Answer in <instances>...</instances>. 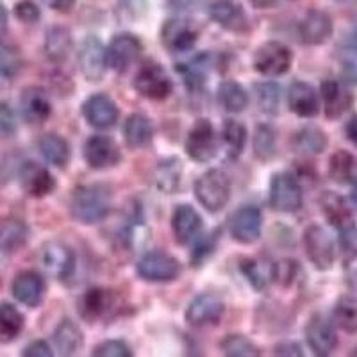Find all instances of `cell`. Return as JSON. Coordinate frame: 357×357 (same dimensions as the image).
Wrapping results in <instances>:
<instances>
[{"label": "cell", "instance_id": "94428289", "mask_svg": "<svg viewBox=\"0 0 357 357\" xmlns=\"http://www.w3.org/2000/svg\"><path fill=\"white\" fill-rule=\"evenodd\" d=\"M350 199H352L354 207L357 209V177L354 178V183H352V193H350Z\"/></svg>", "mask_w": 357, "mask_h": 357}, {"label": "cell", "instance_id": "d6986e66", "mask_svg": "<svg viewBox=\"0 0 357 357\" xmlns=\"http://www.w3.org/2000/svg\"><path fill=\"white\" fill-rule=\"evenodd\" d=\"M172 231L178 245L193 243L202 231V216L190 204H181L172 215Z\"/></svg>", "mask_w": 357, "mask_h": 357}, {"label": "cell", "instance_id": "7c38bea8", "mask_svg": "<svg viewBox=\"0 0 357 357\" xmlns=\"http://www.w3.org/2000/svg\"><path fill=\"white\" fill-rule=\"evenodd\" d=\"M261 229H263V215L256 206L241 207L229 220V232L241 245L256 243L259 240Z\"/></svg>", "mask_w": 357, "mask_h": 357}, {"label": "cell", "instance_id": "7dc6e473", "mask_svg": "<svg viewBox=\"0 0 357 357\" xmlns=\"http://www.w3.org/2000/svg\"><path fill=\"white\" fill-rule=\"evenodd\" d=\"M240 270H241V273L247 277L248 282H250V284L254 286L257 291H261V289L266 288V284H268L266 272H264L263 268H261V264L257 263V261H254V259L240 261Z\"/></svg>", "mask_w": 357, "mask_h": 357}, {"label": "cell", "instance_id": "9c48e42d", "mask_svg": "<svg viewBox=\"0 0 357 357\" xmlns=\"http://www.w3.org/2000/svg\"><path fill=\"white\" fill-rule=\"evenodd\" d=\"M84 161L93 170H107L122 161V152L113 138L104 134L89 136L84 143Z\"/></svg>", "mask_w": 357, "mask_h": 357}, {"label": "cell", "instance_id": "44dd1931", "mask_svg": "<svg viewBox=\"0 0 357 357\" xmlns=\"http://www.w3.org/2000/svg\"><path fill=\"white\" fill-rule=\"evenodd\" d=\"M320 93L321 100H324L325 116L329 120L341 118L354 104V95L350 93V89L345 88L341 82L333 81V79L321 82Z\"/></svg>", "mask_w": 357, "mask_h": 357}, {"label": "cell", "instance_id": "680465c9", "mask_svg": "<svg viewBox=\"0 0 357 357\" xmlns=\"http://www.w3.org/2000/svg\"><path fill=\"white\" fill-rule=\"evenodd\" d=\"M6 31H8V11L2 4H0V41L4 38Z\"/></svg>", "mask_w": 357, "mask_h": 357}, {"label": "cell", "instance_id": "d590c367", "mask_svg": "<svg viewBox=\"0 0 357 357\" xmlns=\"http://www.w3.org/2000/svg\"><path fill=\"white\" fill-rule=\"evenodd\" d=\"M247 127L241 122H236L232 118L225 120L222 127V142L225 145L229 159H238L247 145Z\"/></svg>", "mask_w": 357, "mask_h": 357}, {"label": "cell", "instance_id": "60d3db41", "mask_svg": "<svg viewBox=\"0 0 357 357\" xmlns=\"http://www.w3.org/2000/svg\"><path fill=\"white\" fill-rule=\"evenodd\" d=\"M204 54L197 56L195 59H191L190 63H183L181 66H177V72L183 73L184 84L190 91H199L206 84V70H207V61Z\"/></svg>", "mask_w": 357, "mask_h": 357}, {"label": "cell", "instance_id": "9a60e30c", "mask_svg": "<svg viewBox=\"0 0 357 357\" xmlns=\"http://www.w3.org/2000/svg\"><path fill=\"white\" fill-rule=\"evenodd\" d=\"M41 263L45 270L59 280L70 279L75 270V256L72 248L61 241H49L41 250Z\"/></svg>", "mask_w": 357, "mask_h": 357}, {"label": "cell", "instance_id": "e0dca14e", "mask_svg": "<svg viewBox=\"0 0 357 357\" xmlns=\"http://www.w3.org/2000/svg\"><path fill=\"white\" fill-rule=\"evenodd\" d=\"M334 24L329 13L320 11V9H312L305 13L298 24V36L304 45H324L325 41L333 36Z\"/></svg>", "mask_w": 357, "mask_h": 357}, {"label": "cell", "instance_id": "3957f363", "mask_svg": "<svg viewBox=\"0 0 357 357\" xmlns=\"http://www.w3.org/2000/svg\"><path fill=\"white\" fill-rule=\"evenodd\" d=\"M268 202L273 211L279 213H295L304 204V193L298 178L289 172L275 174L270 181V191H268Z\"/></svg>", "mask_w": 357, "mask_h": 357}, {"label": "cell", "instance_id": "f35d334b", "mask_svg": "<svg viewBox=\"0 0 357 357\" xmlns=\"http://www.w3.org/2000/svg\"><path fill=\"white\" fill-rule=\"evenodd\" d=\"M24 314L13 304H0V341H11L24 329Z\"/></svg>", "mask_w": 357, "mask_h": 357}, {"label": "cell", "instance_id": "30bf717a", "mask_svg": "<svg viewBox=\"0 0 357 357\" xmlns=\"http://www.w3.org/2000/svg\"><path fill=\"white\" fill-rule=\"evenodd\" d=\"M186 154L195 162H209L216 155V138L211 122L202 118L191 127L184 143Z\"/></svg>", "mask_w": 357, "mask_h": 357}, {"label": "cell", "instance_id": "8fae6325", "mask_svg": "<svg viewBox=\"0 0 357 357\" xmlns=\"http://www.w3.org/2000/svg\"><path fill=\"white\" fill-rule=\"evenodd\" d=\"M143 52V43L134 34H118L106 49L107 68L122 73L132 65Z\"/></svg>", "mask_w": 357, "mask_h": 357}, {"label": "cell", "instance_id": "5b68a950", "mask_svg": "<svg viewBox=\"0 0 357 357\" xmlns=\"http://www.w3.org/2000/svg\"><path fill=\"white\" fill-rule=\"evenodd\" d=\"M304 250L309 263L317 268L318 272H329L336 259L334 241L321 225H309L304 231Z\"/></svg>", "mask_w": 357, "mask_h": 357}, {"label": "cell", "instance_id": "6f0895ef", "mask_svg": "<svg viewBox=\"0 0 357 357\" xmlns=\"http://www.w3.org/2000/svg\"><path fill=\"white\" fill-rule=\"evenodd\" d=\"M50 4L56 11L59 13H70L75 6V0H50Z\"/></svg>", "mask_w": 357, "mask_h": 357}, {"label": "cell", "instance_id": "b9f144b4", "mask_svg": "<svg viewBox=\"0 0 357 357\" xmlns=\"http://www.w3.org/2000/svg\"><path fill=\"white\" fill-rule=\"evenodd\" d=\"M220 347L222 352L229 357H257L261 354L259 349L243 334H229L220 343Z\"/></svg>", "mask_w": 357, "mask_h": 357}, {"label": "cell", "instance_id": "ab89813d", "mask_svg": "<svg viewBox=\"0 0 357 357\" xmlns=\"http://www.w3.org/2000/svg\"><path fill=\"white\" fill-rule=\"evenodd\" d=\"M254 93H256L257 106L263 113L270 114V116H275L279 114L280 109V86L275 82L264 81L257 82L254 86Z\"/></svg>", "mask_w": 357, "mask_h": 357}, {"label": "cell", "instance_id": "9f6ffc18", "mask_svg": "<svg viewBox=\"0 0 357 357\" xmlns=\"http://www.w3.org/2000/svg\"><path fill=\"white\" fill-rule=\"evenodd\" d=\"M345 134H347V138H349V142L352 143L354 146H357V114H354L349 122H347Z\"/></svg>", "mask_w": 357, "mask_h": 357}, {"label": "cell", "instance_id": "8d00e7d4", "mask_svg": "<svg viewBox=\"0 0 357 357\" xmlns=\"http://www.w3.org/2000/svg\"><path fill=\"white\" fill-rule=\"evenodd\" d=\"M333 320L341 331L349 334L357 333V296L343 295L337 298L333 309Z\"/></svg>", "mask_w": 357, "mask_h": 357}, {"label": "cell", "instance_id": "484cf974", "mask_svg": "<svg viewBox=\"0 0 357 357\" xmlns=\"http://www.w3.org/2000/svg\"><path fill=\"white\" fill-rule=\"evenodd\" d=\"M320 209H321V215L325 216V220L336 227L337 231L350 223H354V216H352V207L349 206L343 197L336 191H324L320 195Z\"/></svg>", "mask_w": 357, "mask_h": 357}, {"label": "cell", "instance_id": "603a6c76", "mask_svg": "<svg viewBox=\"0 0 357 357\" xmlns=\"http://www.w3.org/2000/svg\"><path fill=\"white\" fill-rule=\"evenodd\" d=\"M162 45L170 52H188L195 47L199 34L183 20H168L161 31Z\"/></svg>", "mask_w": 357, "mask_h": 357}, {"label": "cell", "instance_id": "277c9868", "mask_svg": "<svg viewBox=\"0 0 357 357\" xmlns=\"http://www.w3.org/2000/svg\"><path fill=\"white\" fill-rule=\"evenodd\" d=\"M136 273L146 282H172L181 275V263L168 252L151 250L138 259Z\"/></svg>", "mask_w": 357, "mask_h": 357}, {"label": "cell", "instance_id": "4316f807", "mask_svg": "<svg viewBox=\"0 0 357 357\" xmlns=\"http://www.w3.org/2000/svg\"><path fill=\"white\" fill-rule=\"evenodd\" d=\"M54 345L56 350L61 354L63 357L66 356H75L79 354V350L84 347V336H82V331L79 329V325L75 321H72L70 318L59 321V325L54 331Z\"/></svg>", "mask_w": 357, "mask_h": 357}, {"label": "cell", "instance_id": "e575fe53", "mask_svg": "<svg viewBox=\"0 0 357 357\" xmlns=\"http://www.w3.org/2000/svg\"><path fill=\"white\" fill-rule=\"evenodd\" d=\"M40 152L52 167L65 168L70 161V145L59 134H45L40 139Z\"/></svg>", "mask_w": 357, "mask_h": 357}, {"label": "cell", "instance_id": "bcb514c9", "mask_svg": "<svg viewBox=\"0 0 357 357\" xmlns=\"http://www.w3.org/2000/svg\"><path fill=\"white\" fill-rule=\"evenodd\" d=\"M216 234H218V231L209 232L206 236H197L195 247H193V252H191V263H193V266H200L207 257L211 256L216 247V240H218Z\"/></svg>", "mask_w": 357, "mask_h": 357}, {"label": "cell", "instance_id": "cb8c5ba5", "mask_svg": "<svg viewBox=\"0 0 357 357\" xmlns=\"http://www.w3.org/2000/svg\"><path fill=\"white\" fill-rule=\"evenodd\" d=\"M209 15L220 27L232 31V33H243L248 27L243 8L232 0H213L209 6Z\"/></svg>", "mask_w": 357, "mask_h": 357}, {"label": "cell", "instance_id": "6da1fadb", "mask_svg": "<svg viewBox=\"0 0 357 357\" xmlns=\"http://www.w3.org/2000/svg\"><path fill=\"white\" fill-rule=\"evenodd\" d=\"M111 204H113V195L109 186L100 183L84 184L73 191L70 211L77 223L93 225L107 218Z\"/></svg>", "mask_w": 357, "mask_h": 357}, {"label": "cell", "instance_id": "db71d44e", "mask_svg": "<svg viewBox=\"0 0 357 357\" xmlns=\"http://www.w3.org/2000/svg\"><path fill=\"white\" fill-rule=\"evenodd\" d=\"M202 0H168V4L177 13H190L200 6Z\"/></svg>", "mask_w": 357, "mask_h": 357}, {"label": "cell", "instance_id": "7a4b0ae2", "mask_svg": "<svg viewBox=\"0 0 357 357\" xmlns=\"http://www.w3.org/2000/svg\"><path fill=\"white\" fill-rule=\"evenodd\" d=\"M193 190L200 206L209 213H220L231 199V181L227 174L220 168L204 172L197 178Z\"/></svg>", "mask_w": 357, "mask_h": 357}, {"label": "cell", "instance_id": "83f0119b", "mask_svg": "<svg viewBox=\"0 0 357 357\" xmlns=\"http://www.w3.org/2000/svg\"><path fill=\"white\" fill-rule=\"evenodd\" d=\"M183 178V162L181 159L172 155V158L161 159L154 170V184L165 195H174L181 186Z\"/></svg>", "mask_w": 357, "mask_h": 357}, {"label": "cell", "instance_id": "52a82bcc", "mask_svg": "<svg viewBox=\"0 0 357 357\" xmlns=\"http://www.w3.org/2000/svg\"><path fill=\"white\" fill-rule=\"evenodd\" d=\"M132 86L142 97L149 100H165L170 97L174 89L170 77L158 63H145L134 75Z\"/></svg>", "mask_w": 357, "mask_h": 357}, {"label": "cell", "instance_id": "8992f818", "mask_svg": "<svg viewBox=\"0 0 357 357\" xmlns=\"http://www.w3.org/2000/svg\"><path fill=\"white\" fill-rule=\"evenodd\" d=\"M293 63V52L280 41H266L254 54V70L264 77L284 75Z\"/></svg>", "mask_w": 357, "mask_h": 357}, {"label": "cell", "instance_id": "1f68e13d", "mask_svg": "<svg viewBox=\"0 0 357 357\" xmlns=\"http://www.w3.org/2000/svg\"><path fill=\"white\" fill-rule=\"evenodd\" d=\"M218 97L220 106L231 114L243 113L248 106V93L247 89L236 81H223L218 86Z\"/></svg>", "mask_w": 357, "mask_h": 357}, {"label": "cell", "instance_id": "f546056e", "mask_svg": "<svg viewBox=\"0 0 357 357\" xmlns=\"http://www.w3.org/2000/svg\"><path fill=\"white\" fill-rule=\"evenodd\" d=\"M111 305H113L111 291L104 288H91L82 295L79 302V312L86 321H95L106 317Z\"/></svg>", "mask_w": 357, "mask_h": 357}, {"label": "cell", "instance_id": "816d5d0a", "mask_svg": "<svg viewBox=\"0 0 357 357\" xmlns=\"http://www.w3.org/2000/svg\"><path fill=\"white\" fill-rule=\"evenodd\" d=\"M15 73H17V63L11 57H0V93L11 88Z\"/></svg>", "mask_w": 357, "mask_h": 357}, {"label": "cell", "instance_id": "f5cc1de1", "mask_svg": "<svg viewBox=\"0 0 357 357\" xmlns=\"http://www.w3.org/2000/svg\"><path fill=\"white\" fill-rule=\"evenodd\" d=\"M22 356H25V357H52L54 352L47 341L36 340L25 347L24 352H22Z\"/></svg>", "mask_w": 357, "mask_h": 357}, {"label": "cell", "instance_id": "6125c7cd", "mask_svg": "<svg viewBox=\"0 0 357 357\" xmlns=\"http://www.w3.org/2000/svg\"><path fill=\"white\" fill-rule=\"evenodd\" d=\"M350 49L357 54V27L354 29L352 36H350Z\"/></svg>", "mask_w": 357, "mask_h": 357}, {"label": "cell", "instance_id": "ee69618b", "mask_svg": "<svg viewBox=\"0 0 357 357\" xmlns=\"http://www.w3.org/2000/svg\"><path fill=\"white\" fill-rule=\"evenodd\" d=\"M341 252V263L350 266L354 261H357V225L350 223L347 227L340 229V238H337Z\"/></svg>", "mask_w": 357, "mask_h": 357}, {"label": "cell", "instance_id": "ac0fdd59", "mask_svg": "<svg viewBox=\"0 0 357 357\" xmlns=\"http://www.w3.org/2000/svg\"><path fill=\"white\" fill-rule=\"evenodd\" d=\"M20 184L22 190L34 199H43L56 190L54 175L34 161H27L20 168Z\"/></svg>", "mask_w": 357, "mask_h": 357}, {"label": "cell", "instance_id": "ffe728a7", "mask_svg": "<svg viewBox=\"0 0 357 357\" xmlns=\"http://www.w3.org/2000/svg\"><path fill=\"white\" fill-rule=\"evenodd\" d=\"M11 293L20 304L27 305V307H38L45 295L43 277L38 272H34V270L20 272L13 280Z\"/></svg>", "mask_w": 357, "mask_h": 357}, {"label": "cell", "instance_id": "836d02e7", "mask_svg": "<svg viewBox=\"0 0 357 357\" xmlns=\"http://www.w3.org/2000/svg\"><path fill=\"white\" fill-rule=\"evenodd\" d=\"M29 229L24 220L6 218L0 222V252H15L27 241Z\"/></svg>", "mask_w": 357, "mask_h": 357}, {"label": "cell", "instance_id": "d4e9b609", "mask_svg": "<svg viewBox=\"0 0 357 357\" xmlns=\"http://www.w3.org/2000/svg\"><path fill=\"white\" fill-rule=\"evenodd\" d=\"M22 114L29 123H43L52 114V104L47 91L41 88H27L20 97Z\"/></svg>", "mask_w": 357, "mask_h": 357}, {"label": "cell", "instance_id": "d6a6232c", "mask_svg": "<svg viewBox=\"0 0 357 357\" xmlns=\"http://www.w3.org/2000/svg\"><path fill=\"white\" fill-rule=\"evenodd\" d=\"M293 145H295V149L298 152L318 155L327 149L329 139H327V134L320 127L305 126L293 134Z\"/></svg>", "mask_w": 357, "mask_h": 357}, {"label": "cell", "instance_id": "7402d4cb", "mask_svg": "<svg viewBox=\"0 0 357 357\" xmlns=\"http://www.w3.org/2000/svg\"><path fill=\"white\" fill-rule=\"evenodd\" d=\"M288 106L301 118H314L320 113V97L309 82L295 81L288 89Z\"/></svg>", "mask_w": 357, "mask_h": 357}, {"label": "cell", "instance_id": "4dcf8cb0", "mask_svg": "<svg viewBox=\"0 0 357 357\" xmlns=\"http://www.w3.org/2000/svg\"><path fill=\"white\" fill-rule=\"evenodd\" d=\"M72 50V34L68 29L56 25L45 34V54L50 61L63 63Z\"/></svg>", "mask_w": 357, "mask_h": 357}, {"label": "cell", "instance_id": "f907efd6", "mask_svg": "<svg viewBox=\"0 0 357 357\" xmlns=\"http://www.w3.org/2000/svg\"><path fill=\"white\" fill-rule=\"evenodd\" d=\"M15 17L24 24H36L41 17V11L33 0H22L15 6Z\"/></svg>", "mask_w": 357, "mask_h": 357}, {"label": "cell", "instance_id": "2e32d148", "mask_svg": "<svg viewBox=\"0 0 357 357\" xmlns=\"http://www.w3.org/2000/svg\"><path fill=\"white\" fill-rule=\"evenodd\" d=\"M86 122L95 129H109L118 122V106L111 97L95 93L84 100L81 107Z\"/></svg>", "mask_w": 357, "mask_h": 357}, {"label": "cell", "instance_id": "11a10c76", "mask_svg": "<svg viewBox=\"0 0 357 357\" xmlns=\"http://www.w3.org/2000/svg\"><path fill=\"white\" fill-rule=\"evenodd\" d=\"M275 354H277V356H296V357H301L304 352H302V347L298 345V343L288 341V343H280V345H277Z\"/></svg>", "mask_w": 357, "mask_h": 357}, {"label": "cell", "instance_id": "7bdbcfd3", "mask_svg": "<svg viewBox=\"0 0 357 357\" xmlns=\"http://www.w3.org/2000/svg\"><path fill=\"white\" fill-rule=\"evenodd\" d=\"M254 154L259 161L266 162L275 155V132L270 126H259L254 132Z\"/></svg>", "mask_w": 357, "mask_h": 357}, {"label": "cell", "instance_id": "f6af8a7d", "mask_svg": "<svg viewBox=\"0 0 357 357\" xmlns=\"http://www.w3.org/2000/svg\"><path fill=\"white\" fill-rule=\"evenodd\" d=\"M296 273H298V263L293 259H282L277 261L275 264L270 270V279L279 286H291L296 279Z\"/></svg>", "mask_w": 357, "mask_h": 357}, {"label": "cell", "instance_id": "c3c4849f", "mask_svg": "<svg viewBox=\"0 0 357 357\" xmlns=\"http://www.w3.org/2000/svg\"><path fill=\"white\" fill-rule=\"evenodd\" d=\"M91 356L95 357H130L132 352H130L129 345L123 343L120 340H109L104 341L100 345H97L91 352Z\"/></svg>", "mask_w": 357, "mask_h": 357}, {"label": "cell", "instance_id": "5bb4252c", "mask_svg": "<svg viewBox=\"0 0 357 357\" xmlns=\"http://www.w3.org/2000/svg\"><path fill=\"white\" fill-rule=\"evenodd\" d=\"M225 314V304L213 293H202L190 302L186 309V321L195 327L216 325Z\"/></svg>", "mask_w": 357, "mask_h": 357}, {"label": "cell", "instance_id": "91938a15", "mask_svg": "<svg viewBox=\"0 0 357 357\" xmlns=\"http://www.w3.org/2000/svg\"><path fill=\"white\" fill-rule=\"evenodd\" d=\"M252 4L256 6L259 9H266V8H272V6L277 4V0H250Z\"/></svg>", "mask_w": 357, "mask_h": 357}, {"label": "cell", "instance_id": "74e56055", "mask_svg": "<svg viewBox=\"0 0 357 357\" xmlns=\"http://www.w3.org/2000/svg\"><path fill=\"white\" fill-rule=\"evenodd\" d=\"M354 174H356V159L350 152L337 151L334 152L329 162V175L334 183L350 184L354 183Z\"/></svg>", "mask_w": 357, "mask_h": 357}, {"label": "cell", "instance_id": "4fadbf2b", "mask_svg": "<svg viewBox=\"0 0 357 357\" xmlns=\"http://www.w3.org/2000/svg\"><path fill=\"white\" fill-rule=\"evenodd\" d=\"M305 340L309 349L320 357L331 356L337 347V333L334 324L324 314H312L309 318L305 325Z\"/></svg>", "mask_w": 357, "mask_h": 357}, {"label": "cell", "instance_id": "ba28073f", "mask_svg": "<svg viewBox=\"0 0 357 357\" xmlns=\"http://www.w3.org/2000/svg\"><path fill=\"white\" fill-rule=\"evenodd\" d=\"M77 65L82 77L89 82H100L106 75V47L97 36H88L77 52Z\"/></svg>", "mask_w": 357, "mask_h": 357}, {"label": "cell", "instance_id": "f1b7e54d", "mask_svg": "<svg viewBox=\"0 0 357 357\" xmlns=\"http://www.w3.org/2000/svg\"><path fill=\"white\" fill-rule=\"evenodd\" d=\"M123 138L129 149H143L154 138V127H152L151 118L143 113L130 114L123 126Z\"/></svg>", "mask_w": 357, "mask_h": 357}, {"label": "cell", "instance_id": "681fc988", "mask_svg": "<svg viewBox=\"0 0 357 357\" xmlns=\"http://www.w3.org/2000/svg\"><path fill=\"white\" fill-rule=\"evenodd\" d=\"M17 132V118L8 104H0V139L13 138Z\"/></svg>", "mask_w": 357, "mask_h": 357}]
</instances>
